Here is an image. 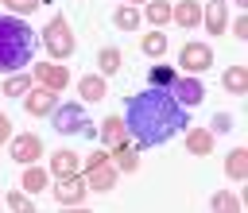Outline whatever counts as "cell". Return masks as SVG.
Segmentation results:
<instances>
[{"label":"cell","instance_id":"cb8c5ba5","mask_svg":"<svg viewBox=\"0 0 248 213\" xmlns=\"http://www.w3.org/2000/svg\"><path fill=\"white\" fill-rule=\"evenodd\" d=\"M23 186L35 194V190H43L46 186V170H39V167H27V174H23Z\"/></svg>","mask_w":248,"mask_h":213},{"label":"cell","instance_id":"7402d4cb","mask_svg":"<svg viewBox=\"0 0 248 213\" xmlns=\"http://www.w3.org/2000/svg\"><path fill=\"white\" fill-rule=\"evenodd\" d=\"M147 19L159 27V23H167V19H170V8H167L163 0H151V4H147Z\"/></svg>","mask_w":248,"mask_h":213},{"label":"cell","instance_id":"277c9868","mask_svg":"<svg viewBox=\"0 0 248 213\" xmlns=\"http://www.w3.org/2000/svg\"><path fill=\"white\" fill-rule=\"evenodd\" d=\"M112 182H116V167H108V155H105V151H93V155H89L85 186H93V190H112Z\"/></svg>","mask_w":248,"mask_h":213},{"label":"cell","instance_id":"8992f818","mask_svg":"<svg viewBox=\"0 0 248 213\" xmlns=\"http://www.w3.org/2000/svg\"><path fill=\"white\" fill-rule=\"evenodd\" d=\"M35 77H39V85H46V89H54V93H62L66 81H70L66 66H54V62H39V66H35Z\"/></svg>","mask_w":248,"mask_h":213},{"label":"cell","instance_id":"52a82bcc","mask_svg":"<svg viewBox=\"0 0 248 213\" xmlns=\"http://www.w3.org/2000/svg\"><path fill=\"white\" fill-rule=\"evenodd\" d=\"M170 93H174L178 105H198V101L205 97V89H202L198 77H174V81H170Z\"/></svg>","mask_w":248,"mask_h":213},{"label":"cell","instance_id":"7a4b0ae2","mask_svg":"<svg viewBox=\"0 0 248 213\" xmlns=\"http://www.w3.org/2000/svg\"><path fill=\"white\" fill-rule=\"evenodd\" d=\"M35 58V35L23 19L0 15V70H19Z\"/></svg>","mask_w":248,"mask_h":213},{"label":"cell","instance_id":"603a6c76","mask_svg":"<svg viewBox=\"0 0 248 213\" xmlns=\"http://www.w3.org/2000/svg\"><path fill=\"white\" fill-rule=\"evenodd\" d=\"M101 70H105V74H116V70H120V50H116V46H105V50H101Z\"/></svg>","mask_w":248,"mask_h":213},{"label":"cell","instance_id":"5bb4252c","mask_svg":"<svg viewBox=\"0 0 248 213\" xmlns=\"http://www.w3.org/2000/svg\"><path fill=\"white\" fill-rule=\"evenodd\" d=\"M202 19H205V27H209V31H221V27H225V19H229V15H225V0H209V4L202 8Z\"/></svg>","mask_w":248,"mask_h":213},{"label":"cell","instance_id":"4fadbf2b","mask_svg":"<svg viewBox=\"0 0 248 213\" xmlns=\"http://www.w3.org/2000/svg\"><path fill=\"white\" fill-rule=\"evenodd\" d=\"M225 174L229 178H248V151L244 147H236V151H229V159H225Z\"/></svg>","mask_w":248,"mask_h":213},{"label":"cell","instance_id":"ac0fdd59","mask_svg":"<svg viewBox=\"0 0 248 213\" xmlns=\"http://www.w3.org/2000/svg\"><path fill=\"white\" fill-rule=\"evenodd\" d=\"M101 139L116 147V143L124 139V120H120V116H105V124H101Z\"/></svg>","mask_w":248,"mask_h":213},{"label":"cell","instance_id":"d6986e66","mask_svg":"<svg viewBox=\"0 0 248 213\" xmlns=\"http://www.w3.org/2000/svg\"><path fill=\"white\" fill-rule=\"evenodd\" d=\"M112 167H116V170H124V174H128V170H136V151H132L124 139H120V143H116V151H112Z\"/></svg>","mask_w":248,"mask_h":213},{"label":"cell","instance_id":"6da1fadb","mask_svg":"<svg viewBox=\"0 0 248 213\" xmlns=\"http://www.w3.org/2000/svg\"><path fill=\"white\" fill-rule=\"evenodd\" d=\"M124 128L136 136L140 147H155L167 143L178 128H182V108L170 93L151 89V93H136L124 105Z\"/></svg>","mask_w":248,"mask_h":213},{"label":"cell","instance_id":"30bf717a","mask_svg":"<svg viewBox=\"0 0 248 213\" xmlns=\"http://www.w3.org/2000/svg\"><path fill=\"white\" fill-rule=\"evenodd\" d=\"M178 58H182V66H186V70H205V66L213 62V50H209L205 43H186Z\"/></svg>","mask_w":248,"mask_h":213},{"label":"cell","instance_id":"e0dca14e","mask_svg":"<svg viewBox=\"0 0 248 213\" xmlns=\"http://www.w3.org/2000/svg\"><path fill=\"white\" fill-rule=\"evenodd\" d=\"M225 89H229V93H248V70H244V66L225 70Z\"/></svg>","mask_w":248,"mask_h":213},{"label":"cell","instance_id":"9c48e42d","mask_svg":"<svg viewBox=\"0 0 248 213\" xmlns=\"http://www.w3.org/2000/svg\"><path fill=\"white\" fill-rule=\"evenodd\" d=\"M39 155H43V139H39V136L27 132V136H16V139H12V159H19V163H35Z\"/></svg>","mask_w":248,"mask_h":213},{"label":"cell","instance_id":"ba28073f","mask_svg":"<svg viewBox=\"0 0 248 213\" xmlns=\"http://www.w3.org/2000/svg\"><path fill=\"white\" fill-rule=\"evenodd\" d=\"M54 128H58V132H89V128H85V112H81L78 105L54 108Z\"/></svg>","mask_w":248,"mask_h":213},{"label":"cell","instance_id":"9a60e30c","mask_svg":"<svg viewBox=\"0 0 248 213\" xmlns=\"http://www.w3.org/2000/svg\"><path fill=\"white\" fill-rule=\"evenodd\" d=\"M170 15H174V19L182 23V27H198V23H202V8H198L194 0H182V4H178V8L170 12Z\"/></svg>","mask_w":248,"mask_h":213},{"label":"cell","instance_id":"7c38bea8","mask_svg":"<svg viewBox=\"0 0 248 213\" xmlns=\"http://www.w3.org/2000/svg\"><path fill=\"white\" fill-rule=\"evenodd\" d=\"M186 147H190L194 155H209V151H213V132H205V128H190V132H186Z\"/></svg>","mask_w":248,"mask_h":213},{"label":"cell","instance_id":"f546056e","mask_svg":"<svg viewBox=\"0 0 248 213\" xmlns=\"http://www.w3.org/2000/svg\"><path fill=\"white\" fill-rule=\"evenodd\" d=\"M213 128H217V132H229V128H232V116H229V112H217V116H213Z\"/></svg>","mask_w":248,"mask_h":213},{"label":"cell","instance_id":"1f68e13d","mask_svg":"<svg viewBox=\"0 0 248 213\" xmlns=\"http://www.w3.org/2000/svg\"><path fill=\"white\" fill-rule=\"evenodd\" d=\"M8 132H12V124H8V116H4V112H0V143H4V139H8Z\"/></svg>","mask_w":248,"mask_h":213},{"label":"cell","instance_id":"2e32d148","mask_svg":"<svg viewBox=\"0 0 248 213\" xmlns=\"http://www.w3.org/2000/svg\"><path fill=\"white\" fill-rule=\"evenodd\" d=\"M50 170H54L58 178H66V174H78V155H74V151H58V155L50 159Z\"/></svg>","mask_w":248,"mask_h":213},{"label":"cell","instance_id":"4316f807","mask_svg":"<svg viewBox=\"0 0 248 213\" xmlns=\"http://www.w3.org/2000/svg\"><path fill=\"white\" fill-rule=\"evenodd\" d=\"M31 89V77H12V81H4V93L8 97H19V93H27Z\"/></svg>","mask_w":248,"mask_h":213},{"label":"cell","instance_id":"f1b7e54d","mask_svg":"<svg viewBox=\"0 0 248 213\" xmlns=\"http://www.w3.org/2000/svg\"><path fill=\"white\" fill-rule=\"evenodd\" d=\"M4 4H8L12 12H35V8H39V0H4Z\"/></svg>","mask_w":248,"mask_h":213},{"label":"cell","instance_id":"ffe728a7","mask_svg":"<svg viewBox=\"0 0 248 213\" xmlns=\"http://www.w3.org/2000/svg\"><path fill=\"white\" fill-rule=\"evenodd\" d=\"M78 89H81L85 101H101V97H105V77H93V74H89V77H81Z\"/></svg>","mask_w":248,"mask_h":213},{"label":"cell","instance_id":"44dd1931","mask_svg":"<svg viewBox=\"0 0 248 213\" xmlns=\"http://www.w3.org/2000/svg\"><path fill=\"white\" fill-rule=\"evenodd\" d=\"M143 50H147L151 58H159V54L167 50V35H159V31H151V35H143Z\"/></svg>","mask_w":248,"mask_h":213},{"label":"cell","instance_id":"5b68a950","mask_svg":"<svg viewBox=\"0 0 248 213\" xmlns=\"http://www.w3.org/2000/svg\"><path fill=\"white\" fill-rule=\"evenodd\" d=\"M54 198H58V205H81L85 201V182L78 174H66V178H58Z\"/></svg>","mask_w":248,"mask_h":213},{"label":"cell","instance_id":"4dcf8cb0","mask_svg":"<svg viewBox=\"0 0 248 213\" xmlns=\"http://www.w3.org/2000/svg\"><path fill=\"white\" fill-rule=\"evenodd\" d=\"M8 205H12V209H19V213H23V209H31V201H27L23 194H12V198H8Z\"/></svg>","mask_w":248,"mask_h":213},{"label":"cell","instance_id":"8fae6325","mask_svg":"<svg viewBox=\"0 0 248 213\" xmlns=\"http://www.w3.org/2000/svg\"><path fill=\"white\" fill-rule=\"evenodd\" d=\"M54 105H58V93L46 89V85L31 89V97H27V112L31 116H46V112H54Z\"/></svg>","mask_w":248,"mask_h":213},{"label":"cell","instance_id":"3957f363","mask_svg":"<svg viewBox=\"0 0 248 213\" xmlns=\"http://www.w3.org/2000/svg\"><path fill=\"white\" fill-rule=\"evenodd\" d=\"M46 50H50L54 58L74 54V31H70V23H66L62 15H54V19L46 23Z\"/></svg>","mask_w":248,"mask_h":213},{"label":"cell","instance_id":"83f0119b","mask_svg":"<svg viewBox=\"0 0 248 213\" xmlns=\"http://www.w3.org/2000/svg\"><path fill=\"white\" fill-rule=\"evenodd\" d=\"M213 209H240V201H236L232 194H217V198H213Z\"/></svg>","mask_w":248,"mask_h":213},{"label":"cell","instance_id":"d4e9b609","mask_svg":"<svg viewBox=\"0 0 248 213\" xmlns=\"http://www.w3.org/2000/svg\"><path fill=\"white\" fill-rule=\"evenodd\" d=\"M116 27H124V31L140 27V12H136V8H120V12H116Z\"/></svg>","mask_w":248,"mask_h":213},{"label":"cell","instance_id":"484cf974","mask_svg":"<svg viewBox=\"0 0 248 213\" xmlns=\"http://www.w3.org/2000/svg\"><path fill=\"white\" fill-rule=\"evenodd\" d=\"M170 81H174V74H170L167 66H155V70H151V85H155V89H170Z\"/></svg>","mask_w":248,"mask_h":213}]
</instances>
